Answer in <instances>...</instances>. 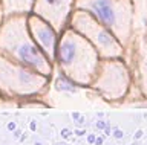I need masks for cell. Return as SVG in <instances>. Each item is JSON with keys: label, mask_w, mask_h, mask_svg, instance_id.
<instances>
[{"label": "cell", "mask_w": 147, "mask_h": 145, "mask_svg": "<svg viewBox=\"0 0 147 145\" xmlns=\"http://www.w3.org/2000/svg\"><path fill=\"white\" fill-rule=\"evenodd\" d=\"M40 35L38 37V40H40V43L43 44V46L48 49V51H51L52 49V44H54V38H52V34L49 32L46 28H43V29H38V32H37Z\"/></svg>", "instance_id": "cell-4"}, {"label": "cell", "mask_w": 147, "mask_h": 145, "mask_svg": "<svg viewBox=\"0 0 147 145\" xmlns=\"http://www.w3.org/2000/svg\"><path fill=\"white\" fill-rule=\"evenodd\" d=\"M18 55H20V58L23 61H28L29 64H34V66H40L41 63H43V58H41V55L38 52L35 51L32 46H29V44H22L20 47L17 49Z\"/></svg>", "instance_id": "cell-2"}, {"label": "cell", "mask_w": 147, "mask_h": 145, "mask_svg": "<svg viewBox=\"0 0 147 145\" xmlns=\"http://www.w3.org/2000/svg\"><path fill=\"white\" fill-rule=\"evenodd\" d=\"M74 55H75V51H74V46L71 43H64L61 49H60V58H61L63 63H71L74 60Z\"/></svg>", "instance_id": "cell-3"}, {"label": "cell", "mask_w": 147, "mask_h": 145, "mask_svg": "<svg viewBox=\"0 0 147 145\" xmlns=\"http://www.w3.org/2000/svg\"><path fill=\"white\" fill-rule=\"evenodd\" d=\"M92 9L98 15V19L104 21L106 25L109 26L117 25V11H115V8L109 0H95L92 3Z\"/></svg>", "instance_id": "cell-1"}, {"label": "cell", "mask_w": 147, "mask_h": 145, "mask_svg": "<svg viewBox=\"0 0 147 145\" xmlns=\"http://www.w3.org/2000/svg\"><path fill=\"white\" fill-rule=\"evenodd\" d=\"M46 2H48L49 3V5H58V3H61V0H46Z\"/></svg>", "instance_id": "cell-5"}]
</instances>
